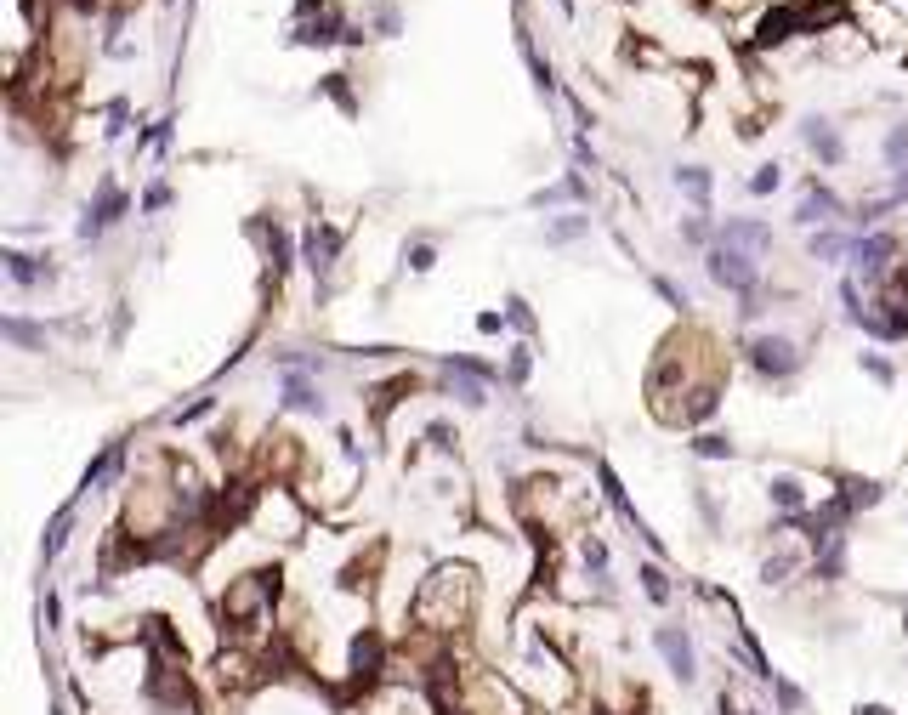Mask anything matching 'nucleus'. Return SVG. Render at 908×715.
<instances>
[{"label":"nucleus","instance_id":"b1692460","mask_svg":"<svg viewBox=\"0 0 908 715\" xmlns=\"http://www.w3.org/2000/svg\"><path fill=\"white\" fill-rule=\"evenodd\" d=\"M432 262H437V250H432V245H415V250H409V267H415V273H426Z\"/></svg>","mask_w":908,"mask_h":715},{"label":"nucleus","instance_id":"2eb2a0df","mask_svg":"<svg viewBox=\"0 0 908 715\" xmlns=\"http://www.w3.org/2000/svg\"><path fill=\"white\" fill-rule=\"evenodd\" d=\"M636 579H642V591L653 596V602H670V579H664V568H653V562H647Z\"/></svg>","mask_w":908,"mask_h":715},{"label":"nucleus","instance_id":"a878e982","mask_svg":"<svg viewBox=\"0 0 908 715\" xmlns=\"http://www.w3.org/2000/svg\"><path fill=\"white\" fill-rule=\"evenodd\" d=\"M857 715H891V710H886V704H863Z\"/></svg>","mask_w":908,"mask_h":715},{"label":"nucleus","instance_id":"aec40b11","mask_svg":"<svg viewBox=\"0 0 908 715\" xmlns=\"http://www.w3.org/2000/svg\"><path fill=\"white\" fill-rule=\"evenodd\" d=\"M886 159H891V165H903V159H908V125H897V131L886 137Z\"/></svg>","mask_w":908,"mask_h":715},{"label":"nucleus","instance_id":"ddd939ff","mask_svg":"<svg viewBox=\"0 0 908 715\" xmlns=\"http://www.w3.org/2000/svg\"><path fill=\"white\" fill-rule=\"evenodd\" d=\"M120 454H125V449H120V443H108V449H103V454H97V460H91V471H86V489H97V483H103L108 471L120 466Z\"/></svg>","mask_w":908,"mask_h":715},{"label":"nucleus","instance_id":"393cba45","mask_svg":"<svg viewBox=\"0 0 908 715\" xmlns=\"http://www.w3.org/2000/svg\"><path fill=\"white\" fill-rule=\"evenodd\" d=\"M659 296H664V301H676V307H687V296H681V290H676L670 279H659Z\"/></svg>","mask_w":908,"mask_h":715},{"label":"nucleus","instance_id":"1a4fd4ad","mask_svg":"<svg viewBox=\"0 0 908 715\" xmlns=\"http://www.w3.org/2000/svg\"><path fill=\"white\" fill-rule=\"evenodd\" d=\"M721 245H738V250H750V256H761V250L772 245V233L761 222H727L721 227Z\"/></svg>","mask_w":908,"mask_h":715},{"label":"nucleus","instance_id":"dca6fc26","mask_svg":"<svg viewBox=\"0 0 908 715\" xmlns=\"http://www.w3.org/2000/svg\"><path fill=\"white\" fill-rule=\"evenodd\" d=\"M772 693H778V704H784L789 715H795V710H806V693H801V687H795V681L772 676Z\"/></svg>","mask_w":908,"mask_h":715},{"label":"nucleus","instance_id":"7ed1b4c3","mask_svg":"<svg viewBox=\"0 0 908 715\" xmlns=\"http://www.w3.org/2000/svg\"><path fill=\"white\" fill-rule=\"evenodd\" d=\"M653 642H659L664 664H670V670H676L681 681H693V676H699V659H693V642H687V636H681L676 625H664L659 636H653Z\"/></svg>","mask_w":908,"mask_h":715},{"label":"nucleus","instance_id":"f257e3e1","mask_svg":"<svg viewBox=\"0 0 908 715\" xmlns=\"http://www.w3.org/2000/svg\"><path fill=\"white\" fill-rule=\"evenodd\" d=\"M710 279L721 284V290H738V296H750L755 279H761V267H755L750 250H738V245H716L710 250Z\"/></svg>","mask_w":908,"mask_h":715},{"label":"nucleus","instance_id":"39448f33","mask_svg":"<svg viewBox=\"0 0 908 715\" xmlns=\"http://www.w3.org/2000/svg\"><path fill=\"white\" fill-rule=\"evenodd\" d=\"M120 210H125V193L114 188V182H103L97 205H91V210H86V222H80V239H97L108 222H120Z\"/></svg>","mask_w":908,"mask_h":715},{"label":"nucleus","instance_id":"6ab92c4d","mask_svg":"<svg viewBox=\"0 0 908 715\" xmlns=\"http://www.w3.org/2000/svg\"><path fill=\"white\" fill-rule=\"evenodd\" d=\"M840 250H846V239H840V233H818V239H812V256H818V262H835Z\"/></svg>","mask_w":908,"mask_h":715},{"label":"nucleus","instance_id":"a211bd4d","mask_svg":"<svg viewBox=\"0 0 908 715\" xmlns=\"http://www.w3.org/2000/svg\"><path fill=\"white\" fill-rule=\"evenodd\" d=\"M545 233H551L557 245H568V239H579V233H585V216H562V222H551Z\"/></svg>","mask_w":908,"mask_h":715},{"label":"nucleus","instance_id":"6e6552de","mask_svg":"<svg viewBox=\"0 0 908 715\" xmlns=\"http://www.w3.org/2000/svg\"><path fill=\"white\" fill-rule=\"evenodd\" d=\"M806 148H812V154L823 159V165H840V154H846V148H840V137H835V125L829 120H806Z\"/></svg>","mask_w":908,"mask_h":715},{"label":"nucleus","instance_id":"412c9836","mask_svg":"<svg viewBox=\"0 0 908 715\" xmlns=\"http://www.w3.org/2000/svg\"><path fill=\"white\" fill-rule=\"evenodd\" d=\"M693 449H699L704 460H727V454H733V443H727V437H699Z\"/></svg>","mask_w":908,"mask_h":715},{"label":"nucleus","instance_id":"4468645a","mask_svg":"<svg viewBox=\"0 0 908 715\" xmlns=\"http://www.w3.org/2000/svg\"><path fill=\"white\" fill-rule=\"evenodd\" d=\"M676 182H681V188H687V193H693V199H699V205H704V199H710V176H704L699 165H681V171H676Z\"/></svg>","mask_w":908,"mask_h":715},{"label":"nucleus","instance_id":"bb28decb","mask_svg":"<svg viewBox=\"0 0 908 715\" xmlns=\"http://www.w3.org/2000/svg\"><path fill=\"white\" fill-rule=\"evenodd\" d=\"M897 199H908V165H903V176H897Z\"/></svg>","mask_w":908,"mask_h":715},{"label":"nucleus","instance_id":"f3484780","mask_svg":"<svg viewBox=\"0 0 908 715\" xmlns=\"http://www.w3.org/2000/svg\"><path fill=\"white\" fill-rule=\"evenodd\" d=\"M710 415H716V392L704 386V392H693V403H687V415H681V420H693V426H699V420H710Z\"/></svg>","mask_w":908,"mask_h":715},{"label":"nucleus","instance_id":"4be33fe9","mask_svg":"<svg viewBox=\"0 0 908 715\" xmlns=\"http://www.w3.org/2000/svg\"><path fill=\"white\" fill-rule=\"evenodd\" d=\"M778 188V165H761V171L750 176V193H772Z\"/></svg>","mask_w":908,"mask_h":715},{"label":"nucleus","instance_id":"0eeeda50","mask_svg":"<svg viewBox=\"0 0 908 715\" xmlns=\"http://www.w3.org/2000/svg\"><path fill=\"white\" fill-rule=\"evenodd\" d=\"M840 216V199L829 188H806L801 193V205H795V222L801 227H812V222H835Z\"/></svg>","mask_w":908,"mask_h":715},{"label":"nucleus","instance_id":"9d476101","mask_svg":"<svg viewBox=\"0 0 908 715\" xmlns=\"http://www.w3.org/2000/svg\"><path fill=\"white\" fill-rule=\"evenodd\" d=\"M6 273H12L23 290H35L40 279H52V267H40L35 256H23V250H6Z\"/></svg>","mask_w":908,"mask_h":715},{"label":"nucleus","instance_id":"9b49d317","mask_svg":"<svg viewBox=\"0 0 908 715\" xmlns=\"http://www.w3.org/2000/svg\"><path fill=\"white\" fill-rule=\"evenodd\" d=\"M284 403H290V409H324V398H318L313 386L301 381L296 369H290V381H284Z\"/></svg>","mask_w":908,"mask_h":715},{"label":"nucleus","instance_id":"f03ea898","mask_svg":"<svg viewBox=\"0 0 908 715\" xmlns=\"http://www.w3.org/2000/svg\"><path fill=\"white\" fill-rule=\"evenodd\" d=\"M750 358H755V369H761V375H789V369L801 364L795 341H784V335H761V341L750 347Z\"/></svg>","mask_w":908,"mask_h":715},{"label":"nucleus","instance_id":"423d86ee","mask_svg":"<svg viewBox=\"0 0 908 715\" xmlns=\"http://www.w3.org/2000/svg\"><path fill=\"white\" fill-rule=\"evenodd\" d=\"M301 245H307V267H313V273H330L335 250H341V233H335V227H324V222H313Z\"/></svg>","mask_w":908,"mask_h":715},{"label":"nucleus","instance_id":"f8f14e48","mask_svg":"<svg viewBox=\"0 0 908 715\" xmlns=\"http://www.w3.org/2000/svg\"><path fill=\"white\" fill-rule=\"evenodd\" d=\"M806 489L795 483V477H772V506H784V511H801Z\"/></svg>","mask_w":908,"mask_h":715},{"label":"nucleus","instance_id":"20e7f679","mask_svg":"<svg viewBox=\"0 0 908 715\" xmlns=\"http://www.w3.org/2000/svg\"><path fill=\"white\" fill-rule=\"evenodd\" d=\"M891 250H897V239H891V233H869V239H857V245H852L857 273H863V279H880V273H886V262H891Z\"/></svg>","mask_w":908,"mask_h":715},{"label":"nucleus","instance_id":"cd10ccee","mask_svg":"<svg viewBox=\"0 0 908 715\" xmlns=\"http://www.w3.org/2000/svg\"><path fill=\"white\" fill-rule=\"evenodd\" d=\"M903 625H908V619H903Z\"/></svg>","mask_w":908,"mask_h":715},{"label":"nucleus","instance_id":"5701e85b","mask_svg":"<svg viewBox=\"0 0 908 715\" xmlns=\"http://www.w3.org/2000/svg\"><path fill=\"white\" fill-rule=\"evenodd\" d=\"M789 568H795L789 557H772L767 568H761V579H767V585H784V574H789Z\"/></svg>","mask_w":908,"mask_h":715}]
</instances>
